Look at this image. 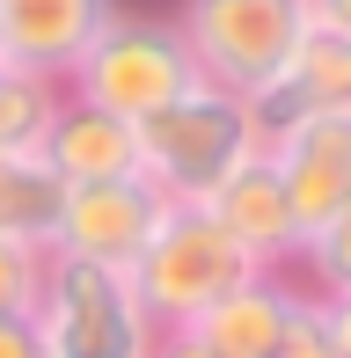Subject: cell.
<instances>
[{
    "instance_id": "cell-1",
    "label": "cell",
    "mask_w": 351,
    "mask_h": 358,
    "mask_svg": "<svg viewBox=\"0 0 351 358\" xmlns=\"http://www.w3.org/2000/svg\"><path fill=\"white\" fill-rule=\"evenodd\" d=\"M264 146V124L242 95L213 88H183L176 103H162L154 117H139V176L162 190L169 205H198L234 161H249Z\"/></svg>"
},
{
    "instance_id": "cell-2",
    "label": "cell",
    "mask_w": 351,
    "mask_h": 358,
    "mask_svg": "<svg viewBox=\"0 0 351 358\" xmlns=\"http://www.w3.org/2000/svg\"><path fill=\"white\" fill-rule=\"evenodd\" d=\"M242 278H257V264H249V249L205 205H162L147 249L132 256V292H139L154 329H190Z\"/></svg>"
},
{
    "instance_id": "cell-3",
    "label": "cell",
    "mask_w": 351,
    "mask_h": 358,
    "mask_svg": "<svg viewBox=\"0 0 351 358\" xmlns=\"http://www.w3.org/2000/svg\"><path fill=\"white\" fill-rule=\"evenodd\" d=\"M183 88H198V59H190L176 15H147V8H117L103 22V37L81 52V66L66 73L73 103H95L124 124L154 117Z\"/></svg>"
},
{
    "instance_id": "cell-4",
    "label": "cell",
    "mask_w": 351,
    "mask_h": 358,
    "mask_svg": "<svg viewBox=\"0 0 351 358\" xmlns=\"http://www.w3.org/2000/svg\"><path fill=\"white\" fill-rule=\"evenodd\" d=\"M37 336L44 358H147L154 322L132 292V271L81 264V256H44V285H37Z\"/></svg>"
},
{
    "instance_id": "cell-5",
    "label": "cell",
    "mask_w": 351,
    "mask_h": 358,
    "mask_svg": "<svg viewBox=\"0 0 351 358\" xmlns=\"http://www.w3.org/2000/svg\"><path fill=\"white\" fill-rule=\"evenodd\" d=\"M176 29L198 59V80L257 103L285 52L308 37V0H183Z\"/></svg>"
},
{
    "instance_id": "cell-6",
    "label": "cell",
    "mask_w": 351,
    "mask_h": 358,
    "mask_svg": "<svg viewBox=\"0 0 351 358\" xmlns=\"http://www.w3.org/2000/svg\"><path fill=\"white\" fill-rule=\"evenodd\" d=\"M162 190L147 176H117V183H66V205H59L52 227V249L59 256H81V264H110V271H132V256L147 249L154 220H162Z\"/></svg>"
},
{
    "instance_id": "cell-7",
    "label": "cell",
    "mask_w": 351,
    "mask_h": 358,
    "mask_svg": "<svg viewBox=\"0 0 351 358\" xmlns=\"http://www.w3.org/2000/svg\"><path fill=\"white\" fill-rule=\"evenodd\" d=\"M110 15L117 0H0V66H22L66 88V73L103 37Z\"/></svg>"
},
{
    "instance_id": "cell-8",
    "label": "cell",
    "mask_w": 351,
    "mask_h": 358,
    "mask_svg": "<svg viewBox=\"0 0 351 358\" xmlns=\"http://www.w3.org/2000/svg\"><path fill=\"white\" fill-rule=\"evenodd\" d=\"M300 300H308V278H300V271H257V278H242L227 300L205 307V315L190 322V336L205 344V358H271L285 344V329H293Z\"/></svg>"
},
{
    "instance_id": "cell-9",
    "label": "cell",
    "mask_w": 351,
    "mask_h": 358,
    "mask_svg": "<svg viewBox=\"0 0 351 358\" xmlns=\"http://www.w3.org/2000/svg\"><path fill=\"white\" fill-rule=\"evenodd\" d=\"M205 213L227 227L234 241L249 249V264L257 271H293L300 241H293V213H285V190H278V169H271V154L257 146L249 161H234L227 176H220L213 190H205Z\"/></svg>"
},
{
    "instance_id": "cell-10",
    "label": "cell",
    "mask_w": 351,
    "mask_h": 358,
    "mask_svg": "<svg viewBox=\"0 0 351 358\" xmlns=\"http://www.w3.org/2000/svg\"><path fill=\"white\" fill-rule=\"evenodd\" d=\"M249 110L264 132H278L293 117H322V110H351V29L308 22V37L285 52V66L264 80V95Z\"/></svg>"
},
{
    "instance_id": "cell-11",
    "label": "cell",
    "mask_w": 351,
    "mask_h": 358,
    "mask_svg": "<svg viewBox=\"0 0 351 358\" xmlns=\"http://www.w3.org/2000/svg\"><path fill=\"white\" fill-rule=\"evenodd\" d=\"M37 154L52 161L59 183H117V176H139V124L110 117V110H95V103H73V95L59 88V110H52V124H44Z\"/></svg>"
},
{
    "instance_id": "cell-12",
    "label": "cell",
    "mask_w": 351,
    "mask_h": 358,
    "mask_svg": "<svg viewBox=\"0 0 351 358\" xmlns=\"http://www.w3.org/2000/svg\"><path fill=\"white\" fill-rule=\"evenodd\" d=\"M59 205H66V183L52 176V161H44L37 146H22V154H0V241L52 249Z\"/></svg>"
},
{
    "instance_id": "cell-13",
    "label": "cell",
    "mask_w": 351,
    "mask_h": 358,
    "mask_svg": "<svg viewBox=\"0 0 351 358\" xmlns=\"http://www.w3.org/2000/svg\"><path fill=\"white\" fill-rule=\"evenodd\" d=\"M271 358H351V292L308 285L293 329H285V344L271 351Z\"/></svg>"
},
{
    "instance_id": "cell-14",
    "label": "cell",
    "mask_w": 351,
    "mask_h": 358,
    "mask_svg": "<svg viewBox=\"0 0 351 358\" xmlns=\"http://www.w3.org/2000/svg\"><path fill=\"white\" fill-rule=\"evenodd\" d=\"M59 110V80H37L22 66H0V154H22V146L44 139Z\"/></svg>"
},
{
    "instance_id": "cell-15",
    "label": "cell",
    "mask_w": 351,
    "mask_h": 358,
    "mask_svg": "<svg viewBox=\"0 0 351 358\" xmlns=\"http://www.w3.org/2000/svg\"><path fill=\"white\" fill-rule=\"evenodd\" d=\"M44 256H52V249H29V241H0V315H37Z\"/></svg>"
},
{
    "instance_id": "cell-16",
    "label": "cell",
    "mask_w": 351,
    "mask_h": 358,
    "mask_svg": "<svg viewBox=\"0 0 351 358\" xmlns=\"http://www.w3.org/2000/svg\"><path fill=\"white\" fill-rule=\"evenodd\" d=\"M0 358H44V336L29 315H0Z\"/></svg>"
},
{
    "instance_id": "cell-17",
    "label": "cell",
    "mask_w": 351,
    "mask_h": 358,
    "mask_svg": "<svg viewBox=\"0 0 351 358\" xmlns=\"http://www.w3.org/2000/svg\"><path fill=\"white\" fill-rule=\"evenodd\" d=\"M308 22H322V29H351V0H308Z\"/></svg>"
}]
</instances>
